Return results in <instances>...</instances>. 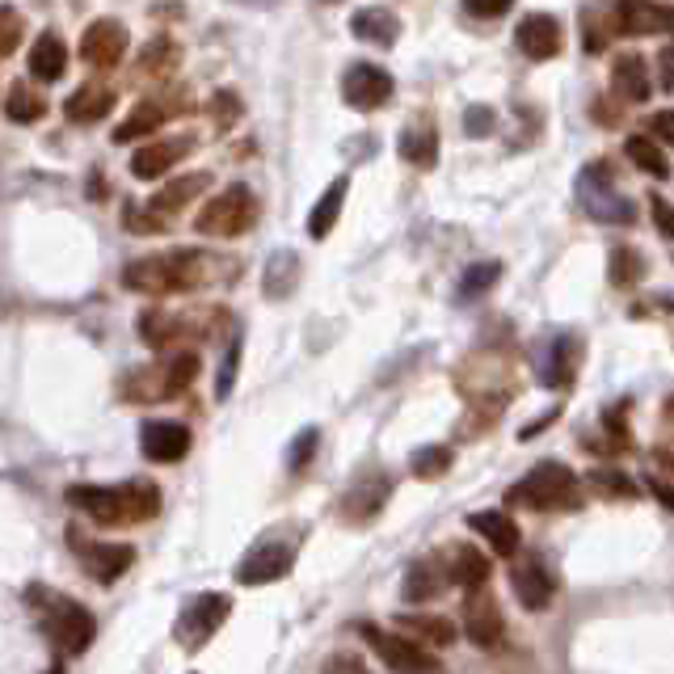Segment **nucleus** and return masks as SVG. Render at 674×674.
<instances>
[{
  "label": "nucleus",
  "mask_w": 674,
  "mask_h": 674,
  "mask_svg": "<svg viewBox=\"0 0 674 674\" xmlns=\"http://www.w3.org/2000/svg\"><path fill=\"white\" fill-rule=\"evenodd\" d=\"M216 265L219 258H211L207 249H168V253H152V258L127 265L122 287L135 295H152V300L186 295V291L207 287L216 279Z\"/></svg>",
  "instance_id": "obj_1"
},
{
  "label": "nucleus",
  "mask_w": 674,
  "mask_h": 674,
  "mask_svg": "<svg viewBox=\"0 0 674 674\" xmlns=\"http://www.w3.org/2000/svg\"><path fill=\"white\" fill-rule=\"evenodd\" d=\"M68 506L89 514L97 528H135L161 514V489L152 481H127V485H73Z\"/></svg>",
  "instance_id": "obj_2"
},
{
  "label": "nucleus",
  "mask_w": 674,
  "mask_h": 674,
  "mask_svg": "<svg viewBox=\"0 0 674 674\" xmlns=\"http://www.w3.org/2000/svg\"><path fill=\"white\" fill-rule=\"evenodd\" d=\"M506 506H528V510H578L581 485L569 472V464L544 459L535 464L519 485L506 489Z\"/></svg>",
  "instance_id": "obj_3"
},
{
  "label": "nucleus",
  "mask_w": 674,
  "mask_h": 674,
  "mask_svg": "<svg viewBox=\"0 0 674 674\" xmlns=\"http://www.w3.org/2000/svg\"><path fill=\"white\" fill-rule=\"evenodd\" d=\"M198 380V355H173L168 362L156 367H131L119 380V396L127 405H156Z\"/></svg>",
  "instance_id": "obj_4"
},
{
  "label": "nucleus",
  "mask_w": 674,
  "mask_h": 674,
  "mask_svg": "<svg viewBox=\"0 0 674 674\" xmlns=\"http://www.w3.org/2000/svg\"><path fill=\"white\" fill-rule=\"evenodd\" d=\"M30 599L47 602V607H39V616H43V632H47V641L59 653H85L89 645H94L97 620H94L89 607H80V602H73V599H59V595H51V590H43V586H34Z\"/></svg>",
  "instance_id": "obj_5"
},
{
  "label": "nucleus",
  "mask_w": 674,
  "mask_h": 674,
  "mask_svg": "<svg viewBox=\"0 0 674 674\" xmlns=\"http://www.w3.org/2000/svg\"><path fill=\"white\" fill-rule=\"evenodd\" d=\"M253 224H258V198H253V191H249L244 182L228 186V191H219L216 198H207L203 211L194 216L198 237H219V241L244 237Z\"/></svg>",
  "instance_id": "obj_6"
},
{
  "label": "nucleus",
  "mask_w": 674,
  "mask_h": 674,
  "mask_svg": "<svg viewBox=\"0 0 674 674\" xmlns=\"http://www.w3.org/2000/svg\"><path fill=\"white\" fill-rule=\"evenodd\" d=\"M359 632L367 637L371 653L392 674H443V662L426 645H417L413 637H405V632H388V628H376V624H359Z\"/></svg>",
  "instance_id": "obj_7"
},
{
  "label": "nucleus",
  "mask_w": 674,
  "mask_h": 674,
  "mask_svg": "<svg viewBox=\"0 0 674 674\" xmlns=\"http://www.w3.org/2000/svg\"><path fill=\"white\" fill-rule=\"evenodd\" d=\"M295 553H300L295 540H287L283 531H270V535H262V540L237 561V574H232V578L241 581V586H270V581L287 578L291 565H295Z\"/></svg>",
  "instance_id": "obj_8"
},
{
  "label": "nucleus",
  "mask_w": 674,
  "mask_h": 674,
  "mask_svg": "<svg viewBox=\"0 0 674 674\" xmlns=\"http://www.w3.org/2000/svg\"><path fill=\"white\" fill-rule=\"evenodd\" d=\"M232 616V599L228 595H194L186 607H182V620L173 628V637L182 641L186 653H198L211 637H216L224 620Z\"/></svg>",
  "instance_id": "obj_9"
},
{
  "label": "nucleus",
  "mask_w": 674,
  "mask_h": 674,
  "mask_svg": "<svg viewBox=\"0 0 674 674\" xmlns=\"http://www.w3.org/2000/svg\"><path fill=\"white\" fill-rule=\"evenodd\" d=\"M396 94V80L388 68L380 64H367V59H355L346 76H341V97H346V106L350 110H359V115H371V110H380L388 106Z\"/></svg>",
  "instance_id": "obj_10"
},
{
  "label": "nucleus",
  "mask_w": 674,
  "mask_h": 674,
  "mask_svg": "<svg viewBox=\"0 0 674 674\" xmlns=\"http://www.w3.org/2000/svg\"><path fill=\"white\" fill-rule=\"evenodd\" d=\"M68 544H73V553L80 556V565H85V574L101 586H110V581H119L127 569H131V561H135V548H127V544H106V540H85L80 531H68Z\"/></svg>",
  "instance_id": "obj_11"
},
{
  "label": "nucleus",
  "mask_w": 674,
  "mask_h": 674,
  "mask_svg": "<svg viewBox=\"0 0 674 674\" xmlns=\"http://www.w3.org/2000/svg\"><path fill=\"white\" fill-rule=\"evenodd\" d=\"M388 498H392V481H388L384 472H362L359 481L337 498V519L350 523V528H362V523H371L384 510Z\"/></svg>",
  "instance_id": "obj_12"
},
{
  "label": "nucleus",
  "mask_w": 674,
  "mask_h": 674,
  "mask_svg": "<svg viewBox=\"0 0 674 674\" xmlns=\"http://www.w3.org/2000/svg\"><path fill=\"white\" fill-rule=\"evenodd\" d=\"M464 632H468V641L477 645V650H502L506 641V620H502V607L493 602V595H468L464 602Z\"/></svg>",
  "instance_id": "obj_13"
},
{
  "label": "nucleus",
  "mask_w": 674,
  "mask_h": 674,
  "mask_svg": "<svg viewBox=\"0 0 674 674\" xmlns=\"http://www.w3.org/2000/svg\"><path fill=\"white\" fill-rule=\"evenodd\" d=\"M514 43L519 51L535 59V64H544V59H556L561 47H565V30L556 22L553 13H528V18H519L514 25Z\"/></svg>",
  "instance_id": "obj_14"
},
{
  "label": "nucleus",
  "mask_w": 674,
  "mask_h": 674,
  "mask_svg": "<svg viewBox=\"0 0 674 674\" xmlns=\"http://www.w3.org/2000/svg\"><path fill=\"white\" fill-rule=\"evenodd\" d=\"M127 43H131V34H127V25L119 18H101L85 30V39H80V59L89 64V68H115L122 55H127Z\"/></svg>",
  "instance_id": "obj_15"
},
{
  "label": "nucleus",
  "mask_w": 674,
  "mask_h": 674,
  "mask_svg": "<svg viewBox=\"0 0 674 674\" xmlns=\"http://www.w3.org/2000/svg\"><path fill=\"white\" fill-rule=\"evenodd\" d=\"M510 590L528 611H548V602L556 595V578L540 556H528V561L510 565Z\"/></svg>",
  "instance_id": "obj_16"
},
{
  "label": "nucleus",
  "mask_w": 674,
  "mask_h": 674,
  "mask_svg": "<svg viewBox=\"0 0 674 674\" xmlns=\"http://www.w3.org/2000/svg\"><path fill=\"white\" fill-rule=\"evenodd\" d=\"M191 152H194V135H173V140L144 144L135 156H131V177H140V182H156V177H165L168 168L182 165Z\"/></svg>",
  "instance_id": "obj_17"
},
{
  "label": "nucleus",
  "mask_w": 674,
  "mask_h": 674,
  "mask_svg": "<svg viewBox=\"0 0 674 674\" xmlns=\"http://www.w3.org/2000/svg\"><path fill=\"white\" fill-rule=\"evenodd\" d=\"M140 452L152 464H177L191 452V426H182V422H148L140 431Z\"/></svg>",
  "instance_id": "obj_18"
},
{
  "label": "nucleus",
  "mask_w": 674,
  "mask_h": 674,
  "mask_svg": "<svg viewBox=\"0 0 674 674\" xmlns=\"http://www.w3.org/2000/svg\"><path fill=\"white\" fill-rule=\"evenodd\" d=\"M443 574L452 586H464V590H485V581H489V556L477 548V544H452L447 553H443Z\"/></svg>",
  "instance_id": "obj_19"
},
{
  "label": "nucleus",
  "mask_w": 674,
  "mask_h": 674,
  "mask_svg": "<svg viewBox=\"0 0 674 674\" xmlns=\"http://www.w3.org/2000/svg\"><path fill=\"white\" fill-rule=\"evenodd\" d=\"M581 359H586V341L574 334H561L548 346V359H544V371H540V384L544 388H569L574 376H578Z\"/></svg>",
  "instance_id": "obj_20"
},
{
  "label": "nucleus",
  "mask_w": 674,
  "mask_h": 674,
  "mask_svg": "<svg viewBox=\"0 0 674 674\" xmlns=\"http://www.w3.org/2000/svg\"><path fill=\"white\" fill-rule=\"evenodd\" d=\"M468 528L477 531L481 540H489V548L498 556H519V548H523V531H519V523L506 514V510H477V514H468Z\"/></svg>",
  "instance_id": "obj_21"
},
{
  "label": "nucleus",
  "mask_w": 674,
  "mask_h": 674,
  "mask_svg": "<svg viewBox=\"0 0 674 674\" xmlns=\"http://www.w3.org/2000/svg\"><path fill=\"white\" fill-rule=\"evenodd\" d=\"M350 34L362 39V43H371V47H396V39H401V18L384 9V4H367V9H355V18H350Z\"/></svg>",
  "instance_id": "obj_22"
},
{
  "label": "nucleus",
  "mask_w": 674,
  "mask_h": 674,
  "mask_svg": "<svg viewBox=\"0 0 674 674\" xmlns=\"http://www.w3.org/2000/svg\"><path fill=\"white\" fill-rule=\"evenodd\" d=\"M396 152H401V161L413 168L438 165V127H434V119L410 122V127L401 131V140H396Z\"/></svg>",
  "instance_id": "obj_23"
},
{
  "label": "nucleus",
  "mask_w": 674,
  "mask_h": 674,
  "mask_svg": "<svg viewBox=\"0 0 674 674\" xmlns=\"http://www.w3.org/2000/svg\"><path fill=\"white\" fill-rule=\"evenodd\" d=\"M207 191H211V173H186V177H173L165 191L152 194L148 207H152L161 219H168V216H177L182 207H191L194 198H203Z\"/></svg>",
  "instance_id": "obj_24"
},
{
  "label": "nucleus",
  "mask_w": 674,
  "mask_h": 674,
  "mask_svg": "<svg viewBox=\"0 0 674 674\" xmlns=\"http://www.w3.org/2000/svg\"><path fill=\"white\" fill-rule=\"evenodd\" d=\"M611 89L624 97V101H632V106L650 101V64L637 51L616 55V64H611Z\"/></svg>",
  "instance_id": "obj_25"
},
{
  "label": "nucleus",
  "mask_w": 674,
  "mask_h": 674,
  "mask_svg": "<svg viewBox=\"0 0 674 674\" xmlns=\"http://www.w3.org/2000/svg\"><path fill=\"white\" fill-rule=\"evenodd\" d=\"M68 68V47H64V39L55 34V30H43L39 39H34V47H30V73L39 76V80H59Z\"/></svg>",
  "instance_id": "obj_26"
},
{
  "label": "nucleus",
  "mask_w": 674,
  "mask_h": 674,
  "mask_svg": "<svg viewBox=\"0 0 674 674\" xmlns=\"http://www.w3.org/2000/svg\"><path fill=\"white\" fill-rule=\"evenodd\" d=\"M110 110H115V89H106V85H80L64 101V119L68 122H101Z\"/></svg>",
  "instance_id": "obj_27"
},
{
  "label": "nucleus",
  "mask_w": 674,
  "mask_h": 674,
  "mask_svg": "<svg viewBox=\"0 0 674 674\" xmlns=\"http://www.w3.org/2000/svg\"><path fill=\"white\" fill-rule=\"evenodd\" d=\"M611 22H616V30L628 34V39H641V34H657V30H666L671 9H657V4H616Z\"/></svg>",
  "instance_id": "obj_28"
},
{
  "label": "nucleus",
  "mask_w": 674,
  "mask_h": 674,
  "mask_svg": "<svg viewBox=\"0 0 674 674\" xmlns=\"http://www.w3.org/2000/svg\"><path fill=\"white\" fill-rule=\"evenodd\" d=\"M396 628L413 637L417 645H426V650H447V645H456V624L447 620V616H396Z\"/></svg>",
  "instance_id": "obj_29"
},
{
  "label": "nucleus",
  "mask_w": 674,
  "mask_h": 674,
  "mask_svg": "<svg viewBox=\"0 0 674 674\" xmlns=\"http://www.w3.org/2000/svg\"><path fill=\"white\" fill-rule=\"evenodd\" d=\"M173 110H168L161 97H148V101H135V110L119 122V131H115V144H131V140H140V135H152V131H161V122L168 119Z\"/></svg>",
  "instance_id": "obj_30"
},
{
  "label": "nucleus",
  "mask_w": 674,
  "mask_h": 674,
  "mask_svg": "<svg viewBox=\"0 0 674 674\" xmlns=\"http://www.w3.org/2000/svg\"><path fill=\"white\" fill-rule=\"evenodd\" d=\"M447 586V574L438 569V561L434 556H422V561H413L410 574H405V586H401V599L405 602H431L438 599V590Z\"/></svg>",
  "instance_id": "obj_31"
},
{
  "label": "nucleus",
  "mask_w": 674,
  "mask_h": 674,
  "mask_svg": "<svg viewBox=\"0 0 674 674\" xmlns=\"http://www.w3.org/2000/svg\"><path fill=\"white\" fill-rule=\"evenodd\" d=\"M346 194H350V177H337V182H329V191L316 198L313 216H308V237H313V241H325V237L334 232Z\"/></svg>",
  "instance_id": "obj_32"
},
{
  "label": "nucleus",
  "mask_w": 674,
  "mask_h": 674,
  "mask_svg": "<svg viewBox=\"0 0 674 674\" xmlns=\"http://www.w3.org/2000/svg\"><path fill=\"white\" fill-rule=\"evenodd\" d=\"M186 320L182 316L165 313V308H148L144 316H140V334H144V341L152 346V350H168L177 337H186Z\"/></svg>",
  "instance_id": "obj_33"
},
{
  "label": "nucleus",
  "mask_w": 674,
  "mask_h": 674,
  "mask_svg": "<svg viewBox=\"0 0 674 674\" xmlns=\"http://www.w3.org/2000/svg\"><path fill=\"white\" fill-rule=\"evenodd\" d=\"M300 283V258L283 249V253H274L270 262H265V279H262V291L270 300H287L291 291Z\"/></svg>",
  "instance_id": "obj_34"
},
{
  "label": "nucleus",
  "mask_w": 674,
  "mask_h": 674,
  "mask_svg": "<svg viewBox=\"0 0 674 674\" xmlns=\"http://www.w3.org/2000/svg\"><path fill=\"white\" fill-rule=\"evenodd\" d=\"M624 156H628V161H632L637 168H641V173L657 177V182H666V177H671V161H666V152L653 144L650 135H628Z\"/></svg>",
  "instance_id": "obj_35"
},
{
  "label": "nucleus",
  "mask_w": 674,
  "mask_h": 674,
  "mask_svg": "<svg viewBox=\"0 0 674 674\" xmlns=\"http://www.w3.org/2000/svg\"><path fill=\"white\" fill-rule=\"evenodd\" d=\"M611 270H607V279H611V287H637L641 279H645V253L641 249H632V244H616L611 249Z\"/></svg>",
  "instance_id": "obj_36"
},
{
  "label": "nucleus",
  "mask_w": 674,
  "mask_h": 674,
  "mask_svg": "<svg viewBox=\"0 0 674 674\" xmlns=\"http://www.w3.org/2000/svg\"><path fill=\"white\" fill-rule=\"evenodd\" d=\"M452 464H456L452 447L431 443V447H417V452L410 456V472L417 477V481H438V477H447V472H452Z\"/></svg>",
  "instance_id": "obj_37"
},
{
  "label": "nucleus",
  "mask_w": 674,
  "mask_h": 674,
  "mask_svg": "<svg viewBox=\"0 0 674 674\" xmlns=\"http://www.w3.org/2000/svg\"><path fill=\"white\" fill-rule=\"evenodd\" d=\"M177 64H182V47H177L168 34L152 39V43L140 51V73L144 76H165V73H173Z\"/></svg>",
  "instance_id": "obj_38"
},
{
  "label": "nucleus",
  "mask_w": 674,
  "mask_h": 674,
  "mask_svg": "<svg viewBox=\"0 0 674 674\" xmlns=\"http://www.w3.org/2000/svg\"><path fill=\"white\" fill-rule=\"evenodd\" d=\"M4 115H9V122H39L43 115H47V101L34 94L30 85H13L9 89V101H4Z\"/></svg>",
  "instance_id": "obj_39"
},
{
  "label": "nucleus",
  "mask_w": 674,
  "mask_h": 674,
  "mask_svg": "<svg viewBox=\"0 0 674 674\" xmlns=\"http://www.w3.org/2000/svg\"><path fill=\"white\" fill-rule=\"evenodd\" d=\"M590 489H599L602 498H637L641 493L624 468H595L590 472Z\"/></svg>",
  "instance_id": "obj_40"
},
{
  "label": "nucleus",
  "mask_w": 674,
  "mask_h": 674,
  "mask_svg": "<svg viewBox=\"0 0 674 674\" xmlns=\"http://www.w3.org/2000/svg\"><path fill=\"white\" fill-rule=\"evenodd\" d=\"M502 279V262H477L468 265V274H464V283H459V295L468 300V295H477V291H489L493 283Z\"/></svg>",
  "instance_id": "obj_41"
},
{
  "label": "nucleus",
  "mask_w": 674,
  "mask_h": 674,
  "mask_svg": "<svg viewBox=\"0 0 674 674\" xmlns=\"http://www.w3.org/2000/svg\"><path fill=\"white\" fill-rule=\"evenodd\" d=\"M25 25H22V13L13 4H0V55H13L18 43H22Z\"/></svg>",
  "instance_id": "obj_42"
},
{
  "label": "nucleus",
  "mask_w": 674,
  "mask_h": 674,
  "mask_svg": "<svg viewBox=\"0 0 674 674\" xmlns=\"http://www.w3.org/2000/svg\"><path fill=\"white\" fill-rule=\"evenodd\" d=\"M211 115H216L219 131H228L232 122L241 119V97L232 94V89H219V94L211 97Z\"/></svg>",
  "instance_id": "obj_43"
},
{
  "label": "nucleus",
  "mask_w": 674,
  "mask_h": 674,
  "mask_svg": "<svg viewBox=\"0 0 674 674\" xmlns=\"http://www.w3.org/2000/svg\"><path fill=\"white\" fill-rule=\"evenodd\" d=\"M493 122H498L493 106H468V110H464V135L481 140V135H489V131H493Z\"/></svg>",
  "instance_id": "obj_44"
},
{
  "label": "nucleus",
  "mask_w": 674,
  "mask_h": 674,
  "mask_svg": "<svg viewBox=\"0 0 674 674\" xmlns=\"http://www.w3.org/2000/svg\"><path fill=\"white\" fill-rule=\"evenodd\" d=\"M237 362H241V341H232V346H228V355H224V367H219V384H216L219 401H228V392H232V380H237Z\"/></svg>",
  "instance_id": "obj_45"
},
{
  "label": "nucleus",
  "mask_w": 674,
  "mask_h": 674,
  "mask_svg": "<svg viewBox=\"0 0 674 674\" xmlns=\"http://www.w3.org/2000/svg\"><path fill=\"white\" fill-rule=\"evenodd\" d=\"M650 216H653V224H657V232H662L666 241H674V207L662 198V194H650Z\"/></svg>",
  "instance_id": "obj_46"
},
{
  "label": "nucleus",
  "mask_w": 674,
  "mask_h": 674,
  "mask_svg": "<svg viewBox=\"0 0 674 674\" xmlns=\"http://www.w3.org/2000/svg\"><path fill=\"white\" fill-rule=\"evenodd\" d=\"M316 443H320V431L300 434V438H295V447H291V456H287L291 468H304V464H308V456H316Z\"/></svg>",
  "instance_id": "obj_47"
},
{
  "label": "nucleus",
  "mask_w": 674,
  "mask_h": 674,
  "mask_svg": "<svg viewBox=\"0 0 674 674\" xmlns=\"http://www.w3.org/2000/svg\"><path fill=\"white\" fill-rule=\"evenodd\" d=\"M650 135H657L662 144L674 148V110H653V115H650Z\"/></svg>",
  "instance_id": "obj_48"
},
{
  "label": "nucleus",
  "mask_w": 674,
  "mask_h": 674,
  "mask_svg": "<svg viewBox=\"0 0 674 674\" xmlns=\"http://www.w3.org/2000/svg\"><path fill=\"white\" fill-rule=\"evenodd\" d=\"M320 674H367V666H362L355 653H334L329 662H325V671Z\"/></svg>",
  "instance_id": "obj_49"
},
{
  "label": "nucleus",
  "mask_w": 674,
  "mask_h": 674,
  "mask_svg": "<svg viewBox=\"0 0 674 674\" xmlns=\"http://www.w3.org/2000/svg\"><path fill=\"white\" fill-rule=\"evenodd\" d=\"M602 426L616 434V438H620L624 447L632 443V434H628V422H624V405H620V410H607V413H602Z\"/></svg>",
  "instance_id": "obj_50"
},
{
  "label": "nucleus",
  "mask_w": 674,
  "mask_h": 674,
  "mask_svg": "<svg viewBox=\"0 0 674 674\" xmlns=\"http://www.w3.org/2000/svg\"><path fill=\"white\" fill-rule=\"evenodd\" d=\"M464 13H468V18H506L510 4H481V0H468Z\"/></svg>",
  "instance_id": "obj_51"
},
{
  "label": "nucleus",
  "mask_w": 674,
  "mask_h": 674,
  "mask_svg": "<svg viewBox=\"0 0 674 674\" xmlns=\"http://www.w3.org/2000/svg\"><path fill=\"white\" fill-rule=\"evenodd\" d=\"M657 64H662V89L671 94V89H674V47L662 51V55H657Z\"/></svg>",
  "instance_id": "obj_52"
},
{
  "label": "nucleus",
  "mask_w": 674,
  "mask_h": 674,
  "mask_svg": "<svg viewBox=\"0 0 674 674\" xmlns=\"http://www.w3.org/2000/svg\"><path fill=\"white\" fill-rule=\"evenodd\" d=\"M650 493L657 498V502L666 506V510H674V489L666 481H650Z\"/></svg>",
  "instance_id": "obj_53"
},
{
  "label": "nucleus",
  "mask_w": 674,
  "mask_h": 674,
  "mask_svg": "<svg viewBox=\"0 0 674 674\" xmlns=\"http://www.w3.org/2000/svg\"><path fill=\"white\" fill-rule=\"evenodd\" d=\"M662 417H666V422L674 426V396H666V410H662Z\"/></svg>",
  "instance_id": "obj_54"
},
{
  "label": "nucleus",
  "mask_w": 674,
  "mask_h": 674,
  "mask_svg": "<svg viewBox=\"0 0 674 674\" xmlns=\"http://www.w3.org/2000/svg\"><path fill=\"white\" fill-rule=\"evenodd\" d=\"M666 34H674V9H671V22H666Z\"/></svg>",
  "instance_id": "obj_55"
},
{
  "label": "nucleus",
  "mask_w": 674,
  "mask_h": 674,
  "mask_svg": "<svg viewBox=\"0 0 674 674\" xmlns=\"http://www.w3.org/2000/svg\"><path fill=\"white\" fill-rule=\"evenodd\" d=\"M47 674H64V666H59V662H55V666H51V671Z\"/></svg>",
  "instance_id": "obj_56"
}]
</instances>
